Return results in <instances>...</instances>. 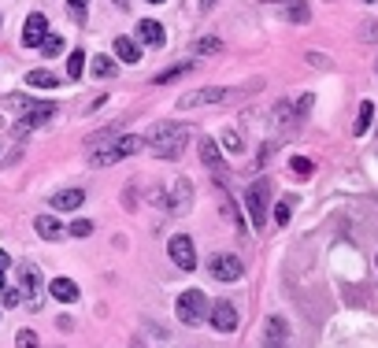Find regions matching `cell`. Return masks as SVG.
Instances as JSON below:
<instances>
[{
    "label": "cell",
    "instance_id": "1",
    "mask_svg": "<svg viewBox=\"0 0 378 348\" xmlns=\"http://www.w3.org/2000/svg\"><path fill=\"white\" fill-rule=\"evenodd\" d=\"M145 148V137H137V134H123V137H115V134H96L89 141V159H93V167H108V163H119V159H126V156H134V152H141Z\"/></svg>",
    "mask_w": 378,
    "mask_h": 348
},
{
    "label": "cell",
    "instance_id": "2",
    "mask_svg": "<svg viewBox=\"0 0 378 348\" xmlns=\"http://www.w3.org/2000/svg\"><path fill=\"white\" fill-rule=\"evenodd\" d=\"M145 145L160 159H178L182 148L189 145V126H182V123H160L153 134L145 137Z\"/></svg>",
    "mask_w": 378,
    "mask_h": 348
},
{
    "label": "cell",
    "instance_id": "3",
    "mask_svg": "<svg viewBox=\"0 0 378 348\" xmlns=\"http://www.w3.org/2000/svg\"><path fill=\"white\" fill-rule=\"evenodd\" d=\"M175 311H178V319L186 322V326H204L212 308H208V297H204L200 289H186V293H178Z\"/></svg>",
    "mask_w": 378,
    "mask_h": 348
},
{
    "label": "cell",
    "instance_id": "4",
    "mask_svg": "<svg viewBox=\"0 0 378 348\" xmlns=\"http://www.w3.org/2000/svg\"><path fill=\"white\" fill-rule=\"evenodd\" d=\"M208 275L215 278V281H241V275H245V263L237 259L234 252H215L212 259H208Z\"/></svg>",
    "mask_w": 378,
    "mask_h": 348
},
{
    "label": "cell",
    "instance_id": "5",
    "mask_svg": "<svg viewBox=\"0 0 378 348\" xmlns=\"http://www.w3.org/2000/svg\"><path fill=\"white\" fill-rule=\"evenodd\" d=\"M267 193H271V186L267 182H252L245 193L248 200V215H252V226H267Z\"/></svg>",
    "mask_w": 378,
    "mask_h": 348
},
{
    "label": "cell",
    "instance_id": "6",
    "mask_svg": "<svg viewBox=\"0 0 378 348\" xmlns=\"http://www.w3.org/2000/svg\"><path fill=\"white\" fill-rule=\"evenodd\" d=\"M52 115H56V104L34 101L30 107H23V119H19V134H30V130H37L41 123H49Z\"/></svg>",
    "mask_w": 378,
    "mask_h": 348
},
{
    "label": "cell",
    "instance_id": "7",
    "mask_svg": "<svg viewBox=\"0 0 378 348\" xmlns=\"http://www.w3.org/2000/svg\"><path fill=\"white\" fill-rule=\"evenodd\" d=\"M167 252H171V259L178 263V270H193V267H197V256H193V241H189L186 234H175V237H171Z\"/></svg>",
    "mask_w": 378,
    "mask_h": 348
},
{
    "label": "cell",
    "instance_id": "8",
    "mask_svg": "<svg viewBox=\"0 0 378 348\" xmlns=\"http://www.w3.org/2000/svg\"><path fill=\"white\" fill-rule=\"evenodd\" d=\"M208 319H212V326L219 333H230V330H237V308L230 300H215L212 304V311H208Z\"/></svg>",
    "mask_w": 378,
    "mask_h": 348
},
{
    "label": "cell",
    "instance_id": "9",
    "mask_svg": "<svg viewBox=\"0 0 378 348\" xmlns=\"http://www.w3.org/2000/svg\"><path fill=\"white\" fill-rule=\"evenodd\" d=\"M230 96V89H219V85H212V89H193L186 96H178V107H200V104H219Z\"/></svg>",
    "mask_w": 378,
    "mask_h": 348
},
{
    "label": "cell",
    "instance_id": "10",
    "mask_svg": "<svg viewBox=\"0 0 378 348\" xmlns=\"http://www.w3.org/2000/svg\"><path fill=\"white\" fill-rule=\"evenodd\" d=\"M45 34H49V23H45V15L41 12H34L23 23V45L26 49H41V41H45Z\"/></svg>",
    "mask_w": 378,
    "mask_h": 348
},
{
    "label": "cell",
    "instance_id": "11",
    "mask_svg": "<svg viewBox=\"0 0 378 348\" xmlns=\"http://www.w3.org/2000/svg\"><path fill=\"white\" fill-rule=\"evenodd\" d=\"M137 41L148 45V49H164L167 34H164V26H160L156 19H141V23H137Z\"/></svg>",
    "mask_w": 378,
    "mask_h": 348
},
{
    "label": "cell",
    "instance_id": "12",
    "mask_svg": "<svg viewBox=\"0 0 378 348\" xmlns=\"http://www.w3.org/2000/svg\"><path fill=\"white\" fill-rule=\"evenodd\" d=\"M189 193H193V186H189V178H178L175 186H171L167 208H171V211H189Z\"/></svg>",
    "mask_w": 378,
    "mask_h": 348
},
{
    "label": "cell",
    "instance_id": "13",
    "mask_svg": "<svg viewBox=\"0 0 378 348\" xmlns=\"http://www.w3.org/2000/svg\"><path fill=\"white\" fill-rule=\"evenodd\" d=\"M34 230H37V237H45V241H60V237L67 234V226H63L60 219H52V215H37Z\"/></svg>",
    "mask_w": 378,
    "mask_h": 348
},
{
    "label": "cell",
    "instance_id": "14",
    "mask_svg": "<svg viewBox=\"0 0 378 348\" xmlns=\"http://www.w3.org/2000/svg\"><path fill=\"white\" fill-rule=\"evenodd\" d=\"M85 204V193L82 189H63V193H52V208L56 211H78Z\"/></svg>",
    "mask_w": 378,
    "mask_h": 348
},
{
    "label": "cell",
    "instance_id": "15",
    "mask_svg": "<svg viewBox=\"0 0 378 348\" xmlns=\"http://www.w3.org/2000/svg\"><path fill=\"white\" fill-rule=\"evenodd\" d=\"M49 293H52V300H60V304H74V300H78V286H74L71 278H52Z\"/></svg>",
    "mask_w": 378,
    "mask_h": 348
},
{
    "label": "cell",
    "instance_id": "16",
    "mask_svg": "<svg viewBox=\"0 0 378 348\" xmlns=\"http://www.w3.org/2000/svg\"><path fill=\"white\" fill-rule=\"evenodd\" d=\"M115 56L123 63H137L141 60V45H137L134 37H115Z\"/></svg>",
    "mask_w": 378,
    "mask_h": 348
},
{
    "label": "cell",
    "instance_id": "17",
    "mask_svg": "<svg viewBox=\"0 0 378 348\" xmlns=\"http://www.w3.org/2000/svg\"><path fill=\"white\" fill-rule=\"evenodd\" d=\"M26 85H34V89H56V85H60V78H56L52 71L37 67V71H30V74H26Z\"/></svg>",
    "mask_w": 378,
    "mask_h": 348
},
{
    "label": "cell",
    "instance_id": "18",
    "mask_svg": "<svg viewBox=\"0 0 378 348\" xmlns=\"http://www.w3.org/2000/svg\"><path fill=\"white\" fill-rule=\"evenodd\" d=\"M19 281H23V289L34 297V293L41 289V270L34 263H23V267H19Z\"/></svg>",
    "mask_w": 378,
    "mask_h": 348
},
{
    "label": "cell",
    "instance_id": "19",
    "mask_svg": "<svg viewBox=\"0 0 378 348\" xmlns=\"http://www.w3.org/2000/svg\"><path fill=\"white\" fill-rule=\"evenodd\" d=\"M89 71H93V78H112V74H119L115 60H108V56H93L89 60Z\"/></svg>",
    "mask_w": 378,
    "mask_h": 348
},
{
    "label": "cell",
    "instance_id": "20",
    "mask_svg": "<svg viewBox=\"0 0 378 348\" xmlns=\"http://www.w3.org/2000/svg\"><path fill=\"white\" fill-rule=\"evenodd\" d=\"M200 159L208 163L212 171H219V167H223V163H219V145H215L212 137H204V141H200Z\"/></svg>",
    "mask_w": 378,
    "mask_h": 348
},
{
    "label": "cell",
    "instance_id": "21",
    "mask_svg": "<svg viewBox=\"0 0 378 348\" xmlns=\"http://www.w3.org/2000/svg\"><path fill=\"white\" fill-rule=\"evenodd\" d=\"M371 119H375V104L363 101L360 104V115H356V134H367V130H371Z\"/></svg>",
    "mask_w": 378,
    "mask_h": 348
},
{
    "label": "cell",
    "instance_id": "22",
    "mask_svg": "<svg viewBox=\"0 0 378 348\" xmlns=\"http://www.w3.org/2000/svg\"><path fill=\"white\" fill-rule=\"evenodd\" d=\"M193 71V63H178V67H167L164 74H156V85H167V82H175L182 78V74H189Z\"/></svg>",
    "mask_w": 378,
    "mask_h": 348
},
{
    "label": "cell",
    "instance_id": "23",
    "mask_svg": "<svg viewBox=\"0 0 378 348\" xmlns=\"http://www.w3.org/2000/svg\"><path fill=\"white\" fill-rule=\"evenodd\" d=\"M82 71H85V52H71L67 56V74L71 78H82Z\"/></svg>",
    "mask_w": 378,
    "mask_h": 348
},
{
    "label": "cell",
    "instance_id": "24",
    "mask_svg": "<svg viewBox=\"0 0 378 348\" xmlns=\"http://www.w3.org/2000/svg\"><path fill=\"white\" fill-rule=\"evenodd\" d=\"M60 49H63V37L60 34H45V41H41V52H45V56H60Z\"/></svg>",
    "mask_w": 378,
    "mask_h": 348
},
{
    "label": "cell",
    "instance_id": "25",
    "mask_svg": "<svg viewBox=\"0 0 378 348\" xmlns=\"http://www.w3.org/2000/svg\"><path fill=\"white\" fill-rule=\"evenodd\" d=\"M286 15L293 19V23H308V19H311L308 4H300V0H293V4H289V12H286Z\"/></svg>",
    "mask_w": 378,
    "mask_h": 348
},
{
    "label": "cell",
    "instance_id": "26",
    "mask_svg": "<svg viewBox=\"0 0 378 348\" xmlns=\"http://www.w3.org/2000/svg\"><path fill=\"white\" fill-rule=\"evenodd\" d=\"M223 145L230 148V152H241V148H245V137L237 134V130H226V134H223Z\"/></svg>",
    "mask_w": 378,
    "mask_h": 348
},
{
    "label": "cell",
    "instance_id": "27",
    "mask_svg": "<svg viewBox=\"0 0 378 348\" xmlns=\"http://www.w3.org/2000/svg\"><path fill=\"white\" fill-rule=\"evenodd\" d=\"M289 167H293V174H300V178H308V174H311V159L308 156H293Z\"/></svg>",
    "mask_w": 378,
    "mask_h": 348
},
{
    "label": "cell",
    "instance_id": "28",
    "mask_svg": "<svg viewBox=\"0 0 378 348\" xmlns=\"http://www.w3.org/2000/svg\"><path fill=\"white\" fill-rule=\"evenodd\" d=\"M15 345H19V348H37V333H34V330H19Z\"/></svg>",
    "mask_w": 378,
    "mask_h": 348
},
{
    "label": "cell",
    "instance_id": "29",
    "mask_svg": "<svg viewBox=\"0 0 378 348\" xmlns=\"http://www.w3.org/2000/svg\"><path fill=\"white\" fill-rule=\"evenodd\" d=\"M193 49H197V52H219L223 45H219V37H200Z\"/></svg>",
    "mask_w": 378,
    "mask_h": 348
},
{
    "label": "cell",
    "instance_id": "30",
    "mask_svg": "<svg viewBox=\"0 0 378 348\" xmlns=\"http://www.w3.org/2000/svg\"><path fill=\"white\" fill-rule=\"evenodd\" d=\"M71 234H74V237H89V234H93V223H89V219L71 223Z\"/></svg>",
    "mask_w": 378,
    "mask_h": 348
},
{
    "label": "cell",
    "instance_id": "31",
    "mask_svg": "<svg viewBox=\"0 0 378 348\" xmlns=\"http://www.w3.org/2000/svg\"><path fill=\"white\" fill-rule=\"evenodd\" d=\"M19 297H23L19 289H4V304H8V308H15V304H19Z\"/></svg>",
    "mask_w": 378,
    "mask_h": 348
},
{
    "label": "cell",
    "instance_id": "32",
    "mask_svg": "<svg viewBox=\"0 0 378 348\" xmlns=\"http://www.w3.org/2000/svg\"><path fill=\"white\" fill-rule=\"evenodd\" d=\"M275 223H289V204H278L275 208Z\"/></svg>",
    "mask_w": 378,
    "mask_h": 348
},
{
    "label": "cell",
    "instance_id": "33",
    "mask_svg": "<svg viewBox=\"0 0 378 348\" xmlns=\"http://www.w3.org/2000/svg\"><path fill=\"white\" fill-rule=\"evenodd\" d=\"M67 4H71V12H74V15H82V12H85V4H89V0H67Z\"/></svg>",
    "mask_w": 378,
    "mask_h": 348
},
{
    "label": "cell",
    "instance_id": "34",
    "mask_svg": "<svg viewBox=\"0 0 378 348\" xmlns=\"http://www.w3.org/2000/svg\"><path fill=\"white\" fill-rule=\"evenodd\" d=\"M0 267H4V270H8V267H12V256H8V252H4V248H0Z\"/></svg>",
    "mask_w": 378,
    "mask_h": 348
},
{
    "label": "cell",
    "instance_id": "35",
    "mask_svg": "<svg viewBox=\"0 0 378 348\" xmlns=\"http://www.w3.org/2000/svg\"><path fill=\"white\" fill-rule=\"evenodd\" d=\"M215 4H219V0H200V8H204V12H208V8H215Z\"/></svg>",
    "mask_w": 378,
    "mask_h": 348
},
{
    "label": "cell",
    "instance_id": "36",
    "mask_svg": "<svg viewBox=\"0 0 378 348\" xmlns=\"http://www.w3.org/2000/svg\"><path fill=\"white\" fill-rule=\"evenodd\" d=\"M0 289H4V267H0Z\"/></svg>",
    "mask_w": 378,
    "mask_h": 348
},
{
    "label": "cell",
    "instance_id": "37",
    "mask_svg": "<svg viewBox=\"0 0 378 348\" xmlns=\"http://www.w3.org/2000/svg\"><path fill=\"white\" fill-rule=\"evenodd\" d=\"M115 4H119V8H126V0H115Z\"/></svg>",
    "mask_w": 378,
    "mask_h": 348
},
{
    "label": "cell",
    "instance_id": "38",
    "mask_svg": "<svg viewBox=\"0 0 378 348\" xmlns=\"http://www.w3.org/2000/svg\"><path fill=\"white\" fill-rule=\"evenodd\" d=\"M148 4H164V0H148Z\"/></svg>",
    "mask_w": 378,
    "mask_h": 348
},
{
    "label": "cell",
    "instance_id": "39",
    "mask_svg": "<svg viewBox=\"0 0 378 348\" xmlns=\"http://www.w3.org/2000/svg\"><path fill=\"white\" fill-rule=\"evenodd\" d=\"M363 4H375V0H363Z\"/></svg>",
    "mask_w": 378,
    "mask_h": 348
},
{
    "label": "cell",
    "instance_id": "40",
    "mask_svg": "<svg viewBox=\"0 0 378 348\" xmlns=\"http://www.w3.org/2000/svg\"><path fill=\"white\" fill-rule=\"evenodd\" d=\"M0 23H4V19H0Z\"/></svg>",
    "mask_w": 378,
    "mask_h": 348
}]
</instances>
